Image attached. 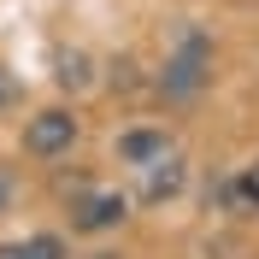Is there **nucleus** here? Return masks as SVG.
<instances>
[{"label":"nucleus","instance_id":"obj_5","mask_svg":"<svg viewBox=\"0 0 259 259\" xmlns=\"http://www.w3.org/2000/svg\"><path fill=\"white\" fill-rule=\"evenodd\" d=\"M142 171H147V189H142L147 206H159V200H171V194L183 189V153H159V159L142 165Z\"/></svg>","mask_w":259,"mask_h":259},{"label":"nucleus","instance_id":"obj_4","mask_svg":"<svg viewBox=\"0 0 259 259\" xmlns=\"http://www.w3.org/2000/svg\"><path fill=\"white\" fill-rule=\"evenodd\" d=\"M159 153H171V136H165L159 124H136V130H124V136H118V159L136 165V171H142V165H153Z\"/></svg>","mask_w":259,"mask_h":259},{"label":"nucleus","instance_id":"obj_9","mask_svg":"<svg viewBox=\"0 0 259 259\" xmlns=\"http://www.w3.org/2000/svg\"><path fill=\"white\" fill-rule=\"evenodd\" d=\"M12 194H18V177H12V165H0V218L12 212Z\"/></svg>","mask_w":259,"mask_h":259},{"label":"nucleus","instance_id":"obj_11","mask_svg":"<svg viewBox=\"0 0 259 259\" xmlns=\"http://www.w3.org/2000/svg\"><path fill=\"white\" fill-rule=\"evenodd\" d=\"M89 259H118V253H106V247H100V253H89Z\"/></svg>","mask_w":259,"mask_h":259},{"label":"nucleus","instance_id":"obj_2","mask_svg":"<svg viewBox=\"0 0 259 259\" xmlns=\"http://www.w3.org/2000/svg\"><path fill=\"white\" fill-rule=\"evenodd\" d=\"M82 124L71 106H41L35 118H24V153L30 159H65L71 147H77Z\"/></svg>","mask_w":259,"mask_h":259},{"label":"nucleus","instance_id":"obj_3","mask_svg":"<svg viewBox=\"0 0 259 259\" xmlns=\"http://www.w3.org/2000/svg\"><path fill=\"white\" fill-rule=\"evenodd\" d=\"M130 218V200L118 189H95V194H77L71 200V230L77 236H106V230H118Z\"/></svg>","mask_w":259,"mask_h":259},{"label":"nucleus","instance_id":"obj_8","mask_svg":"<svg viewBox=\"0 0 259 259\" xmlns=\"http://www.w3.org/2000/svg\"><path fill=\"white\" fill-rule=\"evenodd\" d=\"M236 194H242L247 206L259 212V159H253V165H247V171H242V183H236Z\"/></svg>","mask_w":259,"mask_h":259},{"label":"nucleus","instance_id":"obj_6","mask_svg":"<svg viewBox=\"0 0 259 259\" xmlns=\"http://www.w3.org/2000/svg\"><path fill=\"white\" fill-rule=\"evenodd\" d=\"M0 259H65V236L35 230V236H24V242H0Z\"/></svg>","mask_w":259,"mask_h":259},{"label":"nucleus","instance_id":"obj_7","mask_svg":"<svg viewBox=\"0 0 259 259\" xmlns=\"http://www.w3.org/2000/svg\"><path fill=\"white\" fill-rule=\"evenodd\" d=\"M59 82L65 89H82V82H89V59H82V53H59Z\"/></svg>","mask_w":259,"mask_h":259},{"label":"nucleus","instance_id":"obj_1","mask_svg":"<svg viewBox=\"0 0 259 259\" xmlns=\"http://www.w3.org/2000/svg\"><path fill=\"white\" fill-rule=\"evenodd\" d=\"M212 82V41L206 30H183L177 35V48L165 53V71H159V95L165 100H177V106H189V100H200V89Z\"/></svg>","mask_w":259,"mask_h":259},{"label":"nucleus","instance_id":"obj_10","mask_svg":"<svg viewBox=\"0 0 259 259\" xmlns=\"http://www.w3.org/2000/svg\"><path fill=\"white\" fill-rule=\"evenodd\" d=\"M6 106H18V82L0 71V112H6Z\"/></svg>","mask_w":259,"mask_h":259}]
</instances>
